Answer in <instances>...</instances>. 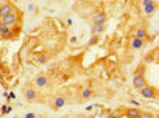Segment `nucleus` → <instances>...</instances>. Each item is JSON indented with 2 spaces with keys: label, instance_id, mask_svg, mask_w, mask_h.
<instances>
[{
  "label": "nucleus",
  "instance_id": "obj_1",
  "mask_svg": "<svg viewBox=\"0 0 159 118\" xmlns=\"http://www.w3.org/2000/svg\"><path fill=\"white\" fill-rule=\"evenodd\" d=\"M38 90H36L33 85H28V87H25L24 89V98L27 99L28 103H33V101H36L38 99Z\"/></svg>",
  "mask_w": 159,
  "mask_h": 118
},
{
  "label": "nucleus",
  "instance_id": "obj_2",
  "mask_svg": "<svg viewBox=\"0 0 159 118\" xmlns=\"http://www.w3.org/2000/svg\"><path fill=\"white\" fill-rule=\"evenodd\" d=\"M0 22H2V24H5V25H8V26H13V25L19 24V14H17L16 11H13V12H10L8 16L3 17Z\"/></svg>",
  "mask_w": 159,
  "mask_h": 118
},
{
  "label": "nucleus",
  "instance_id": "obj_3",
  "mask_svg": "<svg viewBox=\"0 0 159 118\" xmlns=\"http://www.w3.org/2000/svg\"><path fill=\"white\" fill-rule=\"evenodd\" d=\"M64 104H66V96L56 95V96H53V99L50 101V107H52L53 110H58V109L64 107Z\"/></svg>",
  "mask_w": 159,
  "mask_h": 118
},
{
  "label": "nucleus",
  "instance_id": "obj_4",
  "mask_svg": "<svg viewBox=\"0 0 159 118\" xmlns=\"http://www.w3.org/2000/svg\"><path fill=\"white\" fill-rule=\"evenodd\" d=\"M139 92H140V95H142L144 98H156L158 96V90L154 87H151V85H148V84L140 89Z\"/></svg>",
  "mask_w": 159,
  "mask_h": 118
},
{
  "label": "nucleus",
  "instance_id": "obj_5",
  "mask_svg": "<svg viewBox=\"0 0 159 118\" xmlns=\"http://www.w3.org/2000/svg\"><path fill=\"white\" fill-rule=\"evenodd\" d=\"M33 84H34V87H39V89L47 87V85H48V78H47L45 75H38V76L34 78Z\"/></svg>",
  "mask_w": 159,
  "mask_h": 118
},
{
  "label": "nucleus",
  "instance_id": "obj_6",
  "mask_svg": "<svg viewBox=\"0 0 159 118\" xmlns=\"http://www.w3.org/2000/svg\"><path fill=\"white\" fill-rule=\"evenodd\" d=\"M11 34H13L11 26H8V25L0 22V39H10Z\"/></svg>",
  "mask_w": 159,
  "mask_h": 118
},
{
  "label": "nucleus",
  "instance_id": "obj_7",
  "mask_svg": "<svg viewBox=\"0 0 159 118\" xmlns=\"http://www.w3.org/2000/svg\"><path fill=\"white\" fill-rule=\"evenodd\" d=\"M106 19H108L106 12L100 11V12H97V14L92 17V24H94V25H103L104 22H106Z\"/></svg>",
  "mask_w": 159,
  "mask_h": 118
},
{
  "label": "nucleus",
  "instance_id": "obj_8",
  "mask_svg": "<svg viewBox=\"0 0 159 118\" xmlns=\"http://www.w3.org/2000/svg\"><path fill=\"white\" fill-rule=\"evenodd\" d=\"M147 85V79H145V76H134L133 78V87L140 90L142 87Z\"/></svg>",
  "mask_w": 159,
  "mask_h": 118
},
{
  "label": "nucleus",
  "instance_id": "obj_9",
  "mask_svg": "<svg viewBox=\"0 0 159 118\" xmlns=\"http://www.w3.org/2000/svg\"><path fill=\"white\" fill-rule=\"evenodd\" d=\"M16 8L11 5V3H6V5H0V20L3 19L5 16H8L10 12H13Z\"/></svg>",
  "mask_w": 159,
  "mask_h": 118
},
{
  "label": "nucleus",
  "instance_id": "obj_10",
  "mask_svg": "<svg viewBox=\"0 0 159 118\" xmlns=\"http://www.w3.org/2000/svg\"><path fill=\"white\" fill-rule=\"evenodd\" d=\"M125 109V107H123ZM139 113L140 110L137 107H130V109H125V115L128 117V118H137L139 117Z\"/></svg>",
  "mask_w": 159,
  "mask_h": 118
},
{
  "label": "nucleus",
  "instance_id": "obj_11",
  "mask_svg": "<svg viewBox=\"0 0 159 118\" xmlns=\"http://www.w3.org/2000/svg\"><path fill=\"white\" fill-rule=\"evenodd\" d=\"M134 37L137 39H142V40H148V34H147V30L144 28H137L134 31Z\"/></svg>",
  "mask_w": 159,
  "mask_h": 118
},
{
  "label": "nucleus",
  "instance_id": "obj_12",
  "mask_svg": "<svg viewBox=\"0 0 159 118\" xmlns=\"http://www.w3.org/2000/svg\"><path fill=\"white\" fill-rule=\"evenodd\" d=\"M144 45H145V40H142V39H137V37L131 39V47H133L134 50H140Z\"/></svg>",
  "mask_w": 159,
  "mask_h": 118
},
{
  "label": "nucleus",
  "instance_id": "obj_13",
  "mask_svg": "<svg viewBox=\"0 0 159 118\" xmlns=\"http://www.w3.org/2000/svg\"><path fill=\"white\" fill-rule=\"evenodd\" d=\"M106 30V24H103V25H92V30H90V34H100L102 31Z\"/></svg>",
  "mask_w": 159,
  "mask_h": 118
},
{
  "label": "nucleus",
  "instance_id": "obj_14",
  "mask_svg": "<svg viewBox=\"0 0 159 118\" xmlns=\"http://www.w3.org/2000/svg\"><path fill=\"white\" fill-rule=\"evenodd\" d=\"M92 96H94V92L90 89H83V90H81V98H83V99H89Z\"/></svg>",
  "mask_w": 159,
  "mask_h": 118
},
{
  "label": "nucleus",
  "instance_id": "obj_15",
  "mask_svg": "<svg viewBox=\"0 0 159 118\" xmlns=\"http://www.w3.org/2000/svg\"><path fill=\"white\" fill-rule=\"evenodd\" d=\"M145 71H147V69H145V64H140L137 69H136L134 76H145Z\"/></svg>",
  "mask_w": 159,
  "mask_h": 118
},
{
  "label": "nucleus",
  "instance_id": "obj_16",
  "mask_svg": "<svg viewBox=\"0 0 159 118\" xmlns=\"http://www.w3.org/2000/svg\"><path fill=\"white\" fill-rule=\"evenodd\" d=\"M154 10H156V3H151V5L144 6V12H145V14H153Z\"/></svg>",
  "mask_w": 159,
  "mask_h": 118
},
{
  "label": "nucleus",
  "instance_id": "obj_17",
  "mask_svg": "<svg viewBox=\"0 0 159 118\" xmlns=\"http://www.w3.org/2000/svg\"><path fill=\"white\" fill-rule=\"evenodd\" d=\"M11 110H13V107L10 104H5V106L0 107V113H2V115H8V113H11Z\"/></svg>",
  "mask_w": 159,
  "mask_h": 118
},
{
  "label": "nucleus",
  "instance_id": "obj_18",
  "mask_svg": "<svg viewBox=\"0 0 159 118\" xmlns=\"http://www.w3.org/2000/svg\"><path fill=\"white\" fill-rule=\"evenodd\" d=\"M122 117H123V113H122L120 110H114V112H111L106 118H122Z\"/></svg>",
  "mask_w": 159,
  "mask_h": 118
},
{
  "label": "nucleus",
  "instance_id": "obj_19",
  "mask_svg": "<svg viewBox=\"0 0 159 118\" xmlns=\"http://www.w3.org/2000/svg\"><path fill=\"white\" fill-rule=\"evenodd\" d=\"M97 42H98V34H94L92 37H90V40H89V45L92 47V45H95Z\"/></svg>",
  "mask_w": 159,
  "mask_h": 118
},
{
  "label": "nucleus",
  "instance_id": "obj_20",
  "mask_svg": "<svg viewBox=\"0 0 159 118\" xmlns=\"http://www.w3.org/2000/svg\"><path fill=\"white\" fill-rule=\"evenodd\" d=\"M137 118H154V117L151 115V113H148V112H140Z\"/></svg>",
  "mask_w": 159,
  "mask_h": 118
},
{
  "label": "nucleus",
  "instance_id": "obj_21",
  "mask_svg": "<svg viewBox=\"0 0 159 118\" xmlns=\"http://www.w3.org/2000/svg\"><path fill=\"white\" fill-rule=\"evenodd\" d=\"M24 118H38V115H36L34 112H28V113H25Z\"/></svg>",
  "mask_w": 159,
  "mask_h": 118
},
{
  "label": "nucleus",
  "instance_id": "obj_22",
  "mask_svg": "<svg viewBox=\"0 0 159 118\" xmlns=\"http://www.w3.org/2000/svg\"><path fill=\"white\" fill-rule=\"evenodd\" d=\"M151 3H154V0H142V5H144V6L151 5Z\"/></svg>",
  "mask_w": 159,
  "mask_h": 118
},
{
  "label": "nucleus",
  "instance_id": "obj_23",
  "mask_svg": "<svg viewBox=\"0 0 159 118\" xmlns=\"http://www.w3.org/2000/svg\"><path fill=\"white\" fill-rule=\"evenodd\" d=\"M131 104H133V106H136V107H137V106H139V101H136V99H131Z\"/></svg>",
  "mask_w": 159,
  "mask_h": 118
},
{
  "label": "nucleus",
  "instance_id": "obj_24",
  "mask_svg": "<svg viewBox=\"0 0 159 118\" xmlns=\"http://www.w3.org/2000/svg\"><path fill=\"white\" fill-rule=\"evenodd\" d=\"M6 3H10V0H0V5H6Z\"/></svg>",
  "mask_w": 159,
  "mask_h": 118
},
{
  "label": "nucleus",
  "instance_id": "obj_25",
  "mask_svg": "<svg viewBox=\"0 0 159 118\" xmlns=\"http://www.w3.org/2000/svg\"><path fill=\"white\" fill-rule=\"evenodd\" d=\"M74 118H88L86 115H76V117H74Z\"/></svg>",
  "mask_w": 159,
  "mask_h": 118
}]
</instances>
